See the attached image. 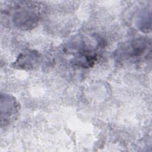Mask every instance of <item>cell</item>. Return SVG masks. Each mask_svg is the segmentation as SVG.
Segmentation results:
<instances>
[{"label": "cell", "instance_id": "cell-1", "mask_svg": "<svg viewBox=\"0 0 152 152\" xmlns=\"http://www.w3.org/2000/svg\"><path fill=\"white\" fill-rule=\"evenodd\" d=\"M39 2L20 1L11 7V14L14 24L18 28L30 30L37 26L41 15V5Z\"/></svg>", "mask_w": 152, "mask_h": 152}, {"label": "cell", "instance_id": "cell-3", "mask_svg": "<svg viewBox=\"0 0 152 152\" xmlns=\"http://www.w3.org/2000/svg\"><path fill=\"white\" fill-rule=\"evenodd\" d=\"M19 104L15 98L4 94L1 96V123L2 126H7L12 122L17 117Z\"/></svg>", "mask_w": 152, "mask_h": 152}, {"label": "cell", "instance_id": "cell-4", "mask_svg": "<svg viewBox=\"0 0 152 152\" xmlns=\"http://www.w3.org/2000/svg\"><path fill=\"white\" fill-rule=\"evenodd\" d=\"M40 54L33 50H27L21 53L15 61L13 67L18 69H30L37 66L40 62Z\"/></svg>", "mask_w": 152, "mask_h": 152}, {"label": "cell", "instance_id": "cell-5", "mask_svg": "<svg viewBox=\"0 0 152 152\" xmlns=\"http://www.w3.org/2000/svg\"><path fill=\"white\" fill-rule=\"evenodd\" d=\"M96 59V54L87 50L78 52V54L73 58L72 62L76 66L87 68L93 66Z\"/></svg>", "mask_w": 152, "mask_h": 152}, {"label": "cell", "instance_id": "cell-2", "mask_svg": "<svg viewBox=\"0 0 152 152\" xmlns=\"http://www.w3.org/2000/svg\"><path fill=\"white\" fill-rule=\"evenodd\" d=\"M150 42L147 39L142 37L135 39L118 50V58L128 61L140 59L150 51Z\"/></svg>", "mask_w": 152, "mask_h": 152}]
</instances>
